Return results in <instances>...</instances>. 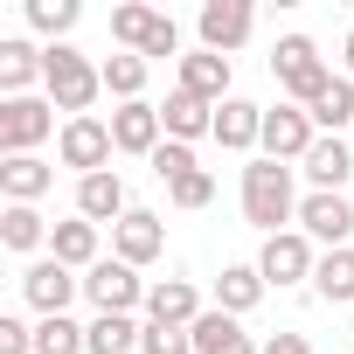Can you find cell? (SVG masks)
Instances as JSON below:
<instances>
[{
	"label": "cell",
	"instance_id": "obj_19",
	"mask_svg": "<svg viewBox=\"0 0 354 354\" xmlns=\"http://www.w3.org/2000/svg\"><path fill=\"white\" fill-rule=\"evenodd\" d=\"M188 333H195V354H257V347H264V340H250V333H243V319H236V313H202Z\"/></svg>",
	"mask_w": 354,
	"mask_h": 354
},
{
	"label": "cell",
	"instance_id": "obj_20",
	"mask_svg": "<svg viewBox=\"0 0 354 354\" xmlns=\"http://www.w3.org/2000/svg\"><path fill=\"white\" fill-rule=\"evenodd\" d=\"M160 125H167V139H181V146L202 139V132L216 139V104H202V97H188V91H174V97L160 104Z\"/></svg>",
	"mask_w": 354,
	"mask_h": 354
},
{
	"label": "cell",
	"instance_id": "obj_28",
	"mask_svg": "<svg viewBox=\"0 0 354 354\" xmlns=\"http://www.w3.org/2000/svg\"><path fill=\"white\" fill-rule=\"evenodd\" d=\"M313 292H319L326 306H347V299H354V250H326L319 271H313Z\"/></svg>",
	"mask_w": 354,
	"mask_h": 354
},
{
	"label": "cell",
	"instance_id": "obj_18",
	"mask_svg": "<svg viewBox=\"0 0 354 354\" xmlns=\"http://www.w3.org/2000/svg\"><path fill=\"white\" fill-rule=\"evenodd\" d=\"M257 139H264V111H257L250 97H223V104H216V146L250 153Z\"/></svg>",
	"mask_w": 354,
	"mask_h": 354
},
{
	"label": "cell",
	"instance_id": "obj_15",
	"mask_svg": "<svg viewBox=\"0 0 354 354\" xmlns=\"http://www.w3.org/2000/svg\"><path fill=\"white\" fill-rule=\"evenodd\" d=\"M146 319H153V326H195V319H202L195 285H188V278H160V285L146 292Z\"/></svg>",
	"mask_w": 354,
	"mask_h": 354
},
{
	"label": "cell",
	"instance_id": "obj_1",
	"mask_svg": "<svg viewBox=\"0 0 354 354\" xmlns=\"http://www.w3.org/2000/svg\"><path fill=\"white\" fill-rule=\"evenodd\" d=\"M243 216H250L264 236H285V223L299 216V202H292V167H285V160H250V167H243Z\"/></svg>",
	"mask_w": 354,
	"mask_h": 354
},
{
	"label": "cell",
	"instance_id": "obj_13",
	"mask_svg": "<svg viewBox=\"0 0 354 354\" xmlns=\"http://www.w3.org/2000/svg\"><path fill=\"white\" fill-rule=\"evenodd\" d=\"M111 250H118L132 271H139V264H153V257L167 250V230H160V216H153V209H125V223L111 230Z\"/></svg>",
	"mask_w": 354,
	"mask_h": 354
},
{
	"label": "cell",
	"instance_id": "obj_38",
	"mask_svg": "<svg viewBox=\"0 0 354 354\" xmlns=\"http://www.w3.org/2000/svg\"><path fill=\"white\" fill-rule=\"evenodd\" d=\"M347 77H354V35H347Z\"/></svg>",
	"mask_w": 354,
	"mask_h": 354
},
{
	"label": "cell",
	"instance_id": "obj_2",
	"mask_svg": "<svg viewBox=\"0 0 354 354\" xmlns=\"http://www.w3.org/2000/svg\"><path fill=\"white\" fill-rule=\"evenodd\" d=\"M42 91H49V104L56 111H70V118H91V104H97V91H104V70L91 63V56H77V49H49V70H42Z\"/></svg>",
	"mask_w": 354,
	"mask_h": 354
},
{
	"label": "cell",
	"instance_id": "obj_36",
	"mask_svg": "<svg viewBox=\"0 0 354 354\" xmlns=\"http://www.w3.org/2000/svg\"><path fill=\"white\" fill-rule=\"evenodd\" d=\"M0 354H35V326H21L8 313V319H0Z\"/></svg>",
	"mask_w": 354,
	"mask_h": 354
},
{
	"label": "cell",
	"instance_id": "obj_22",
	"mask_svg": "<svg viewBox=\"0 0 354 354\" xmlns=\"http://www.w3.org/2000/svg\"><path fill=\"white\" fill-rule=\"evenodd\" d=\"M264 292H271V285H264L257 264H223V278H216V313H236V319H243Z\"/></svg>",
	"mask_w": 354,
	"mask_h": 354
},
{
	"label": "cell",
	"instance_id": "obj_33",
	"mask_svg": "<svg viewBox=\"0 0 354 354\" xmlns=\"http://www.w3.org/2000/svg\"><path fill=\"white\" fill-rule=\"evenodd\" d=\"M167 195H174V209H209V202H216V174H209V167H195V174H181Z\"/></svg>",
	"mask_w": 354,
	"mask_h": 354
},
{
	"label": "cell",
	"instance_id": "obj_26",
	"mask_svg": "<svg viewBox=\"0 0 354 354\" xmlns=\"http://www.w3.org/2000/svg\"><path fill=\"white\" fill-rule=\"evenodd\" d=\"M0 243H8V250H35V243H49L42 209H35V202H8V209H0Z\"/></svg>",
	"mask_w": 354,
	"mask_h": 354
},
{
	"label": "cell",
	"instance_id": "obj_16",
	"mask_svg": "<svg viewBox=\"0 0 354 354\" xmlns=\"http://www.w3.org/2000/svg\"><path fill=\"white\" fill-rule=\"evenodd\" d=\"M56 188V167L35 160V153H15V160H0V195L8 202H42Z\"/></svg>",
	"mask_w": 354,
	"mask_h": 354
},
{
	"label": "cell",
	"instance_id": "obj_32",
	"mask_svg": "<svg viewBox=\"0 0 354 354\" xmlns=\"http://www.w3.org/2000/svg\"><path fill=\"white\" fill-rule=\"evenodd\" d=\"M77 21H84L77 0H28V28H35V35H70Z\"/></svg>",
	"mask_w": 354,
	"mask_h": 354
},
{
	"label": "cell",
	"instance_id": "obj_11",
	"mask_svg": "<svg viewBox=\"0 0 354 354\" xmlns=\"http://www.w3.org/2000/svg\"><path fill=\"white\" fill-rule=\"evenodd\" d=\"M160 132H167V125H160V104H146V97L111 111V146H118V153H139V160H153V153L167 146Z\"/></svg>",
	"mask_w": 354,
	"mask_h": 354
},
{
	"label": "cell",
	"instance_id": "obj_14",
	"mask_svg": "<svg viewBox=\"0 0 354 354\" xmlns=\"http://www.w3.org/2000/svg\"><path fill=\"white\" fill-rule=\"evenodd\" d=\"M125 209H132V202H125V181H118V174H84V181H77V216H84V223H111V230H118Z\"/></svg>",
	"mask_w": 354,
	"mask_h": 354
},
{
	"label": "cell",
	"instance_id": "obj_12",
	"mask_svg": "<svg viewBox=\"0 0 354 354\" xmlns=\"http://www.w3.org/2000/svg\"><path fill=\"white\" fill-rule=\"evenodd\" d=\"M299 230L319 236V243H333V250H347V236H354V202H347V195H306V202H299Z\"/></svg>",
	"mask_w": 354,
	"mask_h": 354
},
{
	"label": "cell",
	"instance_id": "obj_7",
	"mask_svg": "<svg viewBox=\"0 0 354 354\" xmlns=\"http://www.w3.org/2000/svg\"><path fill=\"white\" fill-rule=\"evenodd\" d=\"M264 160H306L313 146H319V125H313V111L306 104H278V111H264Z\"/></svg>",
	"mask_w": 354,
	"mask_h": 354
},
{
	"label": "cell",
	"instance_id": "obj_34",
	"mask_svg": "<svg viewBox=\"0 0 354 354\" xmlns=\"http://www.w3.org/2000/svg\"><path fill=\"white\" fill-rule=\"evenodd\" d=\"M139 354H195V333H188V326H153V319H146Z\"/></svg>",
	"mask_w": 354,
	"mask_h": 354
},
{
	"label": "cell",
	"instance_id": "obj_23",
	"mask_svg": "<svg viewBox=\"0 0 354 354\" xmlns=\"http://www.w3.org/2000/svg\"><path fill=\"white\" fill-rule=\"evenodd\" d=\"M49 70V49H35V42H0V91L8 97H28V84Z\"/></svg>",
	"mask_w": 354,
	"mask_h": 354
},
{
	"label": "cell",
	"instance_id": "obj_27",
	"mask_svg": "<svg viewBox=\"0 0 354 354\" xmlns=\"http://www.w3.org/2000/svg\"><path fill=\"white\" fill-rule=\"evenodd\" d=\"M139 333L146 326H132V313H97L91 319V354H139Z\"/></svg>",
	"mask_w": 354,
	"mask_h": 354
},
{
	"label": "cell",
	"instance_id": "obj_31",
	"mask_svg": "<svg viewBox=\"0 0 354 354\" xmlns=\"http://www.w3.org/2000/svg\"><path fill=\"white\" fill-rule=\"evenodd\" d=\"M97 70H104V91H111V97L139 104V91H146V56H104Z\"/></svg>",
	"mask_w": 354,
	"mask_h": 354
},
{
	"label": "cell",
	"instance_id": "obj_21",
	"mask_svg": "<svg viewBox=\"0 0 354 354\" xmlns=\"http://www.w3.org/2000/svg\"><path fill=\"white\" fill-rule=\"evenodd\" d=\"M299 167L313 174V195H340V188L354 181V153H347L340 139H319V146H313Z\"/></svg>",
	"mask_w": 354,
	"mask_h": 354
},
{
	"label": "cell",
	"instance_id": "obj_3",
	"mask_svg": "<svg viewBox=\"0 0 354 354\" xmlns=\"http://www.w3.org/2000/svg\"><path fill=\"white\" fill-rule=\"evenodd\" d=\"M271 77L299 97V104H313L326 84H333V70L319 63V49H313V35H278V49H271Z\"/></svg>",
	"mask_w": 354,
	"mask_h": 354
},
{
	"label": "cell",
	"instance_id": "obj_6",
	"mask_svg": "<svg viewBox=\"0 0 354 354\" xmlns=\"http://www.w3.org/2000/svg\"><path fill=\"white\" fill-rule=\"evenodd\" d=\"M146 292H153V285H139V271H132L125 257H97V264L84 271V299H91L97 313H132V306H146Z\"/></svg>",
	"mask_w": 354,
	"mask_h": 354
},
{
	"label": "cell",
	"instance_id": "obj_10",
	"mask_svg": "<svg viewBox=\"0 0 354 354\" xmlns=\"http://www.w3.org/2000/svg\"><path fill=\"white\" fill-rule=\"evenodd\" d=\"M77 292H84V278H70V264H56V257H42V264H28V271H21V299H28L42 319H56Z\"/></svg>",
	"mask_w": 354,
	"mask_h": 354
},
{
	"label": "cell",
	"instance_id": "obj_24",
	"mask_svg": "<svg viewBox=\"0 0 354 354\" xmlns=\"http://www.w3.org/2000/svg\"><path fill=\"white\" fill-rule=\"evenodd\" d=\"M49 257L70 264V271H91V264H97V223H84V216H77V223H56V230H49Z\"/></svg>",
	"mask_w": 354,
	"mask_h": 354
},
{
	"label": "cell",
	"instance_id": "obj_37",
	"mask_svg": "<svg viewBox=\"0 0 354 354\" xmlns=\"http://www.w3.org/2000/svg\"><path fill=\"white\" fill-rule=\"evenodd\" d=\"M257 354H313V340H306V333H271Z\"/></svg>",
	"mask_w": 354,
	"mask_h": 354
},
{
	"label": "cell",
	"instance_id": "obj_5",
	"mask_svg": "<svg viewBox=\"0 0 354 354\" xmlns=\"http://www.w3.org/2000/svg\"><path fill=\"white\" fill-rule=\"evenodd\" d=\"M56 153H63V167H77V181L84 174H111V125L104 118H63V132H56Z\"/></svg>",
	"mask_w": 354,
	"mask_h": 354
},
{
	"label": "cell",
	"instance_id": "obj_17",
	"mask_svg": "<svg viewBox=\"0 0 354 354\" xmlns=\"http://www.w3.org/2000/svg\"><path fill=\"white\" fill-rule=\"evenodd\" d=\"M181 91L202 97V104H223V97H230V56H216V49L181 56Z\"/></svg>",
	"mask_w": 354,
	"mask_h": 354
},
{
	"label": "cell",
	"instance_id": "obj_30",
	"mask_svg": "<svg viewBox=\"0 0 354 354\" xmlns=\"http://www.w3.org/2000/svg\"><path fill=\"white\" fill-rule=\"evenodd\" d=\"M35 354H91V326H77L70 313H56V319L35 326Z\"/></svg>",
	"mask_w": 354,
	"mask_h": 354
},
{
	"label": "cell",
	"instance_id": "obj_35",
	"mask_svg": "<svg viewBox=\"0 0 354 354\" xmlns=\"http://www.w3.org/2000/svg\"><path fill=\"white\" fill-rule=\"evenodd\" d=\"M153 174H160V181H167V188H174V181H181V174H195V153H188V146H181V139H167V146H160V153H153Z\"/></svg>",
	"mask_w": 354,
	"mask_h": 354
},
{
	"label": "cell",
	"instance_id": "obj_8",
	"mask_svg": "<svg viewBox=\"0 0 354 354\" xmlns=\"http://www.w3.org/2000/svg\"><path fill=\"white\" fill-rule=\"evenodd\" d=\"M257 271H264V285H299V278H313V271H319V257H313V236H306V230L264 236V250H257Z\"/></svg>",
	"mask_w": 354,
	"mask_h": 354
},
{
	"label": "cell",
	"instance_id": "obj_25",
	"mask_svg": "<svg viewBox=\"0 0 354 354\" xmlns=\"http://www.w3.org/2000/svg\"><path fill=\"white\" fill-rule=\"evenodd\" d=\"M160 8H139V0H125V8H111V35L125 42V56H146L153 49V35H160Z\"/></svg>",
	"mask_w": 354,
	"mask_h": 354
},
{
	"label": "cell",
	"instance_id": "obj_29",
	"mask_svg": "<svg viewBox=\"0 0 354 354\" xmlns=\"http://www.w3.org/2000/svg\"><path fill=\"white\" fill-rule=\"evenodd\" d=\"M306 111H313V125H326V132L340 139V125L354 118V77H333V84H326V91H319Z\"/></svg>",
	"mask_w": 354,
	"mask_h": 354
},
{
	"label": "cell",
	"instance_id": "obj_9",
	"mask_svg": "<svg viewBox=\"0 0 354 354\" xmlns=\"http://www.w3.org/2000/svg\"><path fill=\"white\" fill-rule=\"evenodd\" d=\"M202 49H216V56H230V49H243L250 42V28H257V15H250V0H202Z\"/></svg>",
	"mask_w": 354,
	"mask_h": 354
},
{
	"label": "cell",
	"instance_id": "obj_4",
	"mask_svg": "<svg viewBox=\"0 0 354 354\" xmlns=\"http://www.w3.org/2000/svg\"><path fill=\"white\" fill-rule=\"evenodd\" d=\"M56 132V104L49 97H0V153H35Z\"/></svg>",
	"mask_w": 354,
	"mask_h": 354
}]
</instances>
